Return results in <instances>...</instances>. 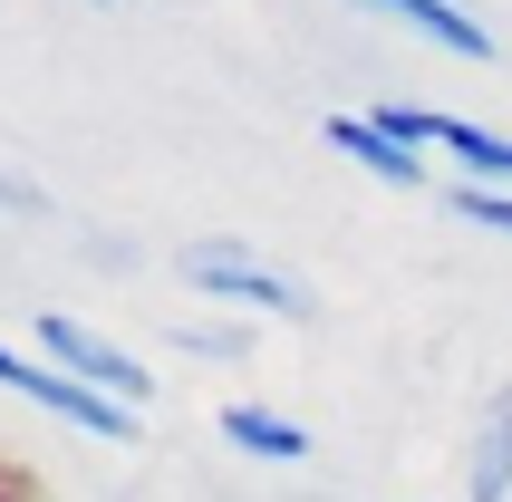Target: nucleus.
Here are the masks:
<instances>
[{
  "label": "nucleus",
  "instance_id": "nucleus-1",
  "mask_svg": "<svg viewBox=\"0 0 512 502\" xmlns=\"http://www.w3.org/2000/svg\"><path fill=\"white\" fill-rule=\"evenodd\" d=\"M0 387L29 396V406H49V416H68L78 435H107V445H126V435H136V406H116V396L78 387L68 367H39V358H10V348H0Z\"/></svg>",
  "mask_w": 512,
  "mask_h": 502
},
{
  "label": "nucleus",
  "instance_id": "nucleus-2",
  "mask_svg": "<svg viewBox=\"0 0 512 502\" xmlns=\"http://www.w3.org/2000/svg\"><path fill=\"white\" fill-rule=\"evenodd\" d=\"M39 348H49L78 387H97V396H116V406H145L155 396V377H145L126 348H107V338L87 329V319H68V309H39Z\"/></svg>",
  "mask_w": 512,
  "mask_h": 502
},
{
  "label": "nucleus",
  "instance_id": "nucleus-3",
  "mask_svg": "<svg viewBox=\"0 0 512 502\" xmlns=\"http://www.w3.org/2000/svg\"><path fill=\"white\" fill-rule=\"evenodd\" d=\"M184 280H194V290H213V300L281 309V319H310V309H319L300 280H281V271H261V261H242L232 242H194V251H184Z\"/></svg>",
  "mask_w": 512,
  "mask_h": 502
},
{
  "label": "nucleus",
  "instance_id": "nucleus-4",
  "mask_svg": "<svg viewBox=\"0 0 512 502\" xmlns=\"http://www.w3.org/2000/svg\"><path fill=\"white\" fill-rule=\"evenodd\" d=\"M319 136L339 145V155H358L368 174H387V184H426V155H416V145H397L387 126H377V116H329Z\"/></svg>",
  "mask_w": 512,
  "mask_h": 502
},
{
  "label": "nucleus",
  "instance_id": "nucleus-5",
  "mask_svg": "<svg viewBox=\"0 0 512 502\" xmlns=\"http://www.w3.org/2000/svg\"><path fill=\"white\" fill-rule=\"evenodd\" d=\"M474 502H503L512 493V387L484 396V425H474V474H464Z\"/></svg>",
  "mask_w": 512,
  "mask_h": 502
},
{
  "label": "nucleus",
  "instance_id": "nucleus-6",
  "mask_svg": "<svg viewBox=\"0 0 512 502\" xmlns=\"http://www.w3.org/2000/svg\"><path fill=\"white\" fill-rule=\"evenodd\" d=\"M368 10H387V20H406V29H426L435 49H455V58H493L484 20H464L455 0H368Z\"/></svg>",
  "mask_w": 512,
  "mask_h": 502
},
{
  "label": "nucleus",
  "instance_id": "nucleus-7",
  "mask_svg": "<svg viewBox=\"0 0 512 502\" xmlns=\"http://www.w3.org/2000/svg\"><path fill=\"white\" fill-rule=\"evenodd\" d=\"M223 435L242 454H271V464H300V454H310V435L290 416H271V406H223Z\"/></svg>",
  "mask_w": 512,
  "mask_h": 502
},
{
  "label": "nucleus",
  "instance_id": "nucleus-8",
  "mask_svg": "<svg viewBox=\"0 0 512 502\" xmlns=\"http://www.w3.org/2000/svg\"><path fill=\"white\" fill-rule=\"evenodd\" d=\"M445 203H455L464 223H493V232H512V194H493V184H445Z\"/></svg>",
  "mask_w": 512,
  "mask_h": 502
},
{
  "label": "nucleus",
  "instance_id": "nucleus-9",
  "mask_svg": "<svg viewBox=\"0 0 512 502\" xmlns=\"http://www.w3.org/2000/svg\"><path fill=\"white\" fill-rule=\"evenodd\" d=\"M0 502H39V483H29L20 464H10V454H0Z\"/></svg>",
  "mask_w": 512,
  "mask_h": 502
}]
</instances>
